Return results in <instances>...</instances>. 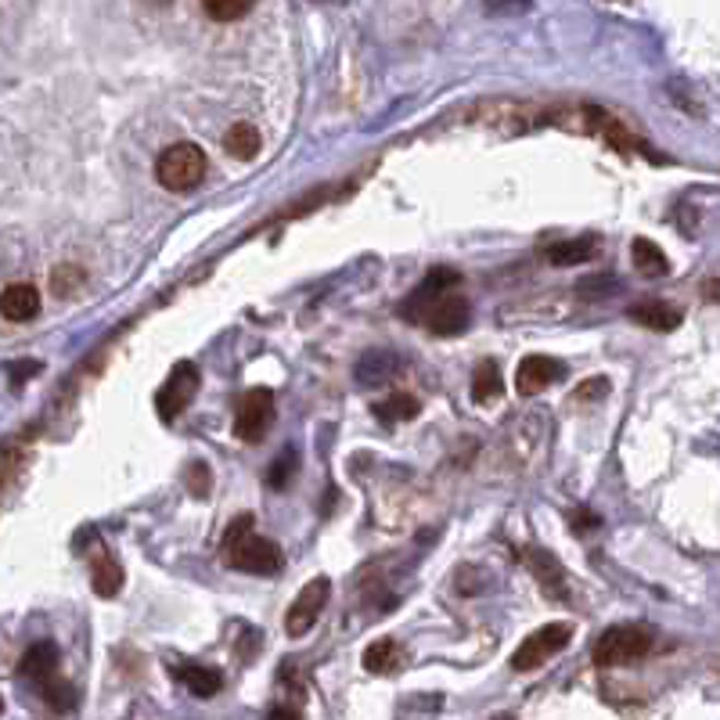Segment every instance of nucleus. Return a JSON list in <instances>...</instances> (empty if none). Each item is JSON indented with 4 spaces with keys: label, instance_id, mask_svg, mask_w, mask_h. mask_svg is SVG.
<instances>
[{
    "label": "nucleus",
    "instance_id": "obj_1",
    "mask_svg": "<svg viewBox=\"0 0 720 720\" xmlns=\"http://www.w3.org/2000/svg\"><path fill=\"white\" fill-rule=\"evenodd\" d=\"M223 562L242 573H278L281 569V551L278 544L267 537H256L253 515H239V523H231L228 537H223Z\"/></svg>",
    "mask_w": 720,
    "mask_h": 720
},
{
    "label": "nucleus",
    "instance_id": "obj_2",
    "mask_svg": "<svg viewBox=\"0 0 720 720\" xmlns=\"http://www.w3.org/2000/svg\"><path fill=\"white\" fill-rule=\"evenodd\" d=\"M155 177L166 191H191L206 177V152L191 141L170 144L155 163Z\"/></svg>",
    "mask_w": 720,
    "mask_h": 720
},
{
    "label": "nucleus",
    "instance_id": "obj_3",
    "mask_svg": "<svg viewBox=\"0 0 720 720\" xmlns=\"http://www.w3.org/2000/svg\"><path fill=\"white\" fill-rule=\"evenodd\" d=\"M652 649V635L644 627H609L594 644L599 666H630Z\"/></svg>",
    "mask_w": 720,
    "mask_h": 720
},
{
    "label": "nucleus",
    "instance_id": "obj_4",
    "mask_svg": "<svg viewBox=\"0 0 720 720\" xmlns=\"http://www.w3.org/2000/svg\"><path fill=\"white\" fill-rule=\"evenodd\" d=\"M569 641H573V627H569V624H544L541 630L526 635V641L515 649L512 670H519V674H526V670H537V666L548 663L551 655L569 649Z\"/></svg>",
    "mask_w": 720,
    "mask_h": 720
},
{
    "label": "nucleus",
    "instance_id": "obj_5",
    "mask_svg": "<svg viewBox=\"0 0 720 720\" xmlns=\"http://www.w3.org/2000/svg\"><path fill=\"white\" fill-rule=\"evenodd\" d=\"M328 594H332V580L328 577H314L306 583V588L295 594V602L289 605V613H284V635L289 638H303L314 630V624L321 619L328 605Z\"/></svg>",
    "mask_w": 720,
    "mask_h": 720
},
{
    "label": "nucleus",
    "instance_id": "obj_6",
    "mask_svg": "<svg viewBox=\"0 0 720 720\" xmlns=\"http://www.w3.org/2000/svg\"><path fill=\"white\" fill-rule=\"evenodd\" d=\"M270 418H275V393L256 386L249 390L239 400V415H234V437L245 440V443H259L264 440V432L270 426Z\"/></svg>",
    "mask_w": 720,
    "mask_h": 720
},
{
    "label": "nucleus",
    "instance_id": "obj_7",
    "mask_svg": "<svg viewBox=\"0 0 720 720\" xmlns=\"http://www.w3.org/2000/svg\"><path fill=\"white\" fill-rule=\"evenodd\" d=\"M198 368L191 364V360H181L177 368L170 371V379H166V386L159 390V396H155V404H159V418L163 421H173L177 418L184 407H188L191 400H195V393H198Z\"/></svg>",
    "mask_w": 720,
    "mask_h": 720
},
{
    "label": "nucleus",
    "instance_id": "obj_8",
    "mask_svg": "<svg viewBox=\"0 0 720 720\" xmlns=\"http://www.w3.org/2000/svg\"><path fill=\"white\" fill-rule=\"evenodd\" d=\"M462 284V278H457V270H446V267H440V270H429V278L418 284L415 289V295L407 300L404 306H400V314L407 317V321H426V314L432 306H437L443 295H451V289H457Z\"/></svg>",
    "mask_w": 720,
    "mask_h": 720
},
{
    "label": "nucleus",
    "instance_id": "obj_9",
    "mask_svg": "<svg viewBox=\"0 0 720 720\" xmlns=\"http://www.w3.org/2000/svg\"><path fill=\"white\" fill-rule=\"evenodd\" d=\"M566 375V364L555 357H544V353H530L523 364H519V375H515V390L523 396H537Z\"/></svg>",
    "mask_w": 720,
    "mask_h": 720
},
{
    "label": "nucleus",
    "instance_id": "obj_10",
    "mask_svg": "<svg viewBox=\"0 0 720 720\" xmlns=\"http://www.w3.org/2000/svg\"><path fill=\"white\" fill-rule=\"evenodd\" d=\"M468 317H472L468 300H465V295L451 292V295H443V300L429 310L421 325H426L432 335H462L468 328Z\"/></svg>",
    "mask_w": 720,
    "mask_h": 720
},
{
    "label": "nucleus",
    "instance_id": "obj_11",
    "mask_svg": "<svg viewBox=\"0 0 720 720\" xmlns=\"http://www.w3.org/2000/svg\"><path fill=\"white\" fill-rule=\"evenodd\" d=\"M0 314L8 321H15V325H26L36 314H40V292H36V284L30 281H15L8 284L4 292H0Z\"/></svg>",
    "mask_w": 720,
    "mask_h": 720
},
{
    "label": "nucleus",
    "instance_id": "obj_12",
    "mask_svg": "<svg viewBox=\"0 0 720 720\" xmlns=\"http://www.w3.org/2000/svg\"><path fill=\"white\" fill-rule=\"evenodd\" d=\"M396 371H400V357H396L393 350H368L357 360L360 386H382V382H390Z\"/></svg>",
    "mask_w": 720,
    "mask_h": 720
},
{
    "label": "nucleus",
    "instance_id": "obj_13",
    "mask_svg": "<svg viewBox=\"0 0 720 720\" xmlns=\"http://www.w3.org/2000/svg\"><path fill=\"white\" fill-rule=\"evenodd\" d=\"M523 558L530 562L533 573H537L541 588L548 591L551 599H562V594H566V569L555 562V555H548L544 548H526Z\"/></svg>",
    "mask_w": 720,
    "mask_h": 720
},
{
    "label": "nucleus",
    "instance_id": "obj_14",
    "mask_svg": "<svg viewBox=\"0 0 720 720\" xmlns=\"http://www.w3.org/2000/svg\"><path fill=\"white\" fill-rule=\"evenodd\" d=\"M404 663H407V652L400 649V641H393V638H379L364 649L368 674H396Z\"/></svg>",
    "mask_w": 720,
    "mask_h": 720
},
{
    "label": "nucleus",
    "instance_id": "obj_15",
    "mask_svg": "<svg viewBox=\"0 0 720 720\" xmlns=\"http://www.w3.org/2000/svg\"><path fill=\"white\" fill-rule=\"evenodd\" d=\"M630 321L641 328H652V332H674L681 325V310L670 306V303H638L630 306Z\"/></svg>",
    "mask_w": 720,
    "mask_h": 720
},
{
    "label": "nucleus",
    "instance_id": "obj_16",
    "mask_svg": "<svg viewBox=\"0 0 720 720\" xmlns=\"http://www.w3.org/2000/svg\"><path fill=\"white\" fill-rule=\"evenodd\" d=\"M55 670H58V649L51 641L33 644V649L26 652V660H22V674L36 681L40 688L47 685V681H55Z\"/></svg>",
    "mask_w": 720,
    "mask_h": 720
},
{
    "label": "nucleus",
    "instance_id": "obj_17",
    "mask_svg": "<svg viewBox=\"0 0 720 720\" xmlns=\"http://www.w3.org/2000/svg\"><path fill=\"white\" fill-rule=\"evenodd\" d=\"M177 677L188 685L191 695H198V699H209V695H217L223 688V674L213 666H198V663H184L177 670Z\"/></svg>",
    "mask_w": 720,
    "mask_h": 720
},
{
    "label": "nucleus",
    "instance_id": "obj_18",
    "mask_svg": "<svg viewBox=\"0 0 720 720\" xmlns=\"http://www.w3.org/2000/svg\"><path fill=\"white\" fill-rule=\"evenodd\" d=\"M630 253H635V267L641 270V278H666L670 275V259L652 239H635Z\"/></svg>",
    "mask_w": 720,
    "mask_h": 720
},
{
    "label": "nucleus",
    "instance_id": "obj_19",
    "mask_svg": "<svg viewBox=\"0 0 720 720\" xmlns=\"http://www.w3.org/2000/svg\"><path fill=\"white\" fill-rule=\"evenodd\" d=\"M259 144H264V138H259V130L253 127V123H234V127L228 130V138H223L228 155L242 159V163H249V159L259 155Z\"/></svg>",
    "mask_w": 720,
    "mask_h": 720
},
{
    "label": "nucleus",
    "instance_id": "obj_20",
    "mask_svg": "<svg viewBox=\"0 0 720 720\" xmlns=\"http://www.w3.org/2000/svg\"><path fill=\"white\" fill-rule=\"evenodd\" d=\"M501 368L493 360H479L476 364V375H472V400L476 404H490L501 396Z\"/></svg>",
    "mask_w": 720,
    "mask_h": 720
},
{
    "label": "nucleus",
    "instance_id": "obj_21",
    "mask_svg": "<svg viewBox=\"0 0 720 720\" xmlns=\"http://www.w3.org/2000/svg\"><path fill=\"white\" fill-rule=\"evenodd\" d=\"M594 245H599V239H569V242L551 245L544 256H548V264L555 267H573V264H583V259H591Z\"/></svg>",
    "mask_w": 720,
    "mask_h": 720
},
{
    "label": "nucleus",
    "instance_id": "obj_22",
    "mask_svg": "<svg viewBox=\"0 0 720 720\" xmlns=\"http://www.w3.org/2000/svg\"><path fill=\"white\" fill-rule=\"evenodd\" d=\"M91 583H94V591L102 594V599H112V594L123 588V569L116 566V558H108V555L97 558Z\"/></svg>",
    "mask_w": 720,
    "mask_h": 720
},
{
    "label": "nucleus",
    "instance_id": "obj_23",
    "mask_svg": "<svg viewBox=\"0 0 720 720\" xmlns=\"http://www.w3.org/2000/svg\"><path fill=\"white\" fill-rule=\"evenodd\" d=\"M418 411H421L418 400H415V396H407V393H396V396H390L386 404L375 407V415L382 421H407V418H415Z\"/></svg>",
    "mask_w": 720,
    "mask_h": 720
},
{
    "label": "nucleus",
    "instance_id": "obj_24",
    "mask_svg": "<svg viewBox=\"0 0 720 720\" xmlns=\"http://www.w3.org/2000/svg\"><path fill=\"white\" fill-rule=\"evenodd\" d=\"M44 699L55 706L58 713H66L77 706V692H72V685H66V681H47L44 685Z\"/></svg>",
    "mask_w": 720,
    "mask_h": 720
},
{
    "label": "nucleus",
    "instance_id": "obj_25",
    "mask_svg": "<svg viewBox=\"0 0 720 720\" xmlns=\"http://www.w3.org/2000/svg\"><path fill=\"white\" fill-rule=\"evenodd\" d=\"M292 472H295V454H292V451H281V454L275 457V465H270V472H267V483H270L275 490L289 487Z\"/></svg>",
    "mask_w": 720,
    "mask_h": 720
},
{
    "label": "nucleus",
    "instance_id": "obj_26",
    "mask_svg": "<svg viewBox=\"0 0 720 720\" xmlns=\"http://www.w3.org/2000/svg\"><path fill=\"white\" fill-rule=\"evenodd\" d=\"M83 284V270L80 267H72V264H66V267H58L55 275H51V289H55V295H72Z\"/></svg>",
    "mask_w": 720,
    "mask_h": 720
},
{
    "label": "nucleus",
    "instance_id": "obj_27",
    "mask_svg": "<svg viewBox=\"0 0 720 720\" xmlns=\"http://www.w3.org/2000/svg\"><path fill=\"white\" fill-rule=\"evenodd\" d=\"M206 15L217 19V22H234V19L249 15V4H239V0H209Z\"/></svg>",
    "mask_w": 720,
    "mask_h": 720
},
{
    "label": "nucleus",
    "instance_id": "obj_28",
    "mask_svg": "<svg viewBox=\"0 0 720 720\" xmlns=\"http://www.w3.org/2000/svg\"><path fill=\"white\" fill-rule=\"evenodd\" d=\"M188 487H191L195 498H206L209 487H213V476H209V468H206L202 462H195V465L188 468Z\"/></svg>",
    "mask_w": 720,
    "mask_h": 720
},
{
    "label": "nucleus",
    "instance_id": "obj_29",
    "mask_svg": "<svg viewBox=\"0 0 720 720\" xmlns=\"http://www.w3.org/2000/svg\"><path fill=\"white\" fill-rule=\"evenodd\" d=\"M609 393V379H591V382H583V386L573 393V400L577 404H591V400H599V396H605Z\"/></svg>",
    "mask_w": 720,
    "mask_h": 720
},
{
    "label": "nucleus",
    "instance_id": "obj_30",
    "mask_svg": "<svg viewBox=\"0 0 720 720\" xmlns=\"http://www.w3.org/2000/svg\"><path fill=\"white\" fill-rule=\"evenodd\" d=\"M702 295H706V303H720V278H710L702 284Z\"/></svg>",
    "mask_w": 720,
    "mask_h": 720
},
{
    "label": "nucleus",
    "instance_id": "obj_31",
    "mask_svg": "<svg viewBox=\"0 0 720 720\" xmlns=\"http://www.w3.org/2000/svg\"><path fill=\"white\" fill-rule=\"evenodd\" d=\"M267 720H300V717H295V710H289V706H278V710H270Z\"/></svg>",
    "mask_w": 720,
    "mask_h": 720
}]
</instances>
